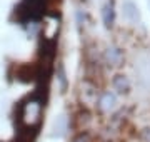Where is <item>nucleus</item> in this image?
<instances>
[{"label":"nucleus","mask_w":150,"mask_h":142,"mask_svg":"<svg viewBox=\"0 0 150 142\" xmlns=\"http://www.w3.org/2000/svg\"><path fill=\"white\" fill-rule=\"evenodd\" d=\"M149 2H150V0H149Z\"/></svg>","instance_id":"obj_3"},{"label":"nucleus","mask_w":150,"mask_h":142,"mask_svg":"<svg viewBox=\"0 0 150 142\" xmlns=\"http://www.w3.org/2000/svg\"><path fill=\"white\" fill-rule=\"evenodd\" d=\"M123 17L129 20V22L132 23H137L140 20V12L139 9H137V5H135L134 2H130V0H127V2H123Z\"/></svg>","instance_id":"obj_1"},{"label":"nucleus","mask_w":150,"mask_h":142,"mask_svg":"<svg viewBox=\"0 0 150 142\" xmlns=\"http://www.w3.org/2000/svg\"><path fill=\"white\" fill-rule=\"evenodd\" d=\"M102 15H103V23H105V27H113V23H115V10H113L112 2H108L107 5L103 7Z\"/></svg>","instance_id":"obj_2"}]
</instances>
